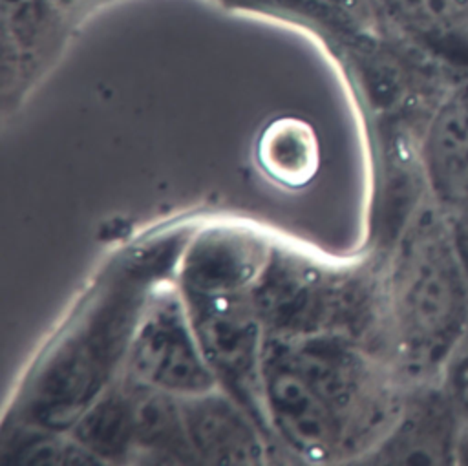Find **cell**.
Here are the masks:
<instances>
[{
    "label": "cell",
    "mask_w": 468,
    "mask_h": 466,
    "mask_svg": "<svg viewBox=\"0 0 468 466\" xmlns=\"http://www.w3.org/2000/svg\"><path fill=\"white\" fill-rule=\"evenodd\" d=\"M181 411L192 450L207 461L221 464H252L260 461V437L230 398L210 389L185 397Z\"/></svg>",
    "instance_id": "cell-7"
},
{
    "label": "cell",
    "mask_w": 468,
    "mask_h": 466,
    "mask_svg": "<svg viewBox=\"0 0 468 466\" xmlns=\"http://www.w3.org/2000/svg\"><path fill=\"white\" fill-rule=\"evenodd\" d=\"M386 289L397 355L413 373L433 371L468 334V272L435 205L408 230Z\"/></svg>",
    "instance_id": "cell-1"
},
{
    "label": "cell",
    "mask_w": 468,
    "mask_h": 466,
    "mask_svg": "<svg viewBox=\"0 0 468 466\" xmlns=\"http://www.w3.org/2000/svg\"><path fill=\"white\" fill-rule=\"evenodd\" d=\"M130 367L139 382L170 395L194 397L216 386L186 302L172 294L148 309L132 340Z\"/></svg>",
    "instance_id": "cell-2"
},
{
    "label": "cell",
    "mask_w": 468,
    "mask_h": 466,
    "mask_svg": "<svg viewBox=\"0 0 468 466\" xmlns=\"http://www.w3.org/2000/svg\"><path fill=\"white\" fill-rule=\"evenodd\" d=\"M444 219L450 230L453 249L468 272V201L444 212Z\"/></svg>",
    "instance_id": "cell-12"
},
{
    "label": "cell",
    "mask_w": 468,
    "mask_h": 466,
    "mask_svg": "<svg viewBox=\"0 0 468 466\" xmlns=\"http://www.w3.org/2000/svg\"><path fill=\"white\" fill-rule=\"evenodd\" d=\"M386 13L415 38L446 49L468 48V0H380Z\"/></svg>",
    "instance_id": "cell-9"
},
{
    "label": "cell",
    "mask_w": 468,
    "mask_h": 466,
    "mask_svg": "<svg viewBox=\"0 0 468 466\" xmlns=\"http://www.w3.org/2000/svg\"><path fill=\"white\" fill-rule=\"evenodd\" d=\"M267 256L263 243L239 228H216L201 234L183 261V285L188 294L247 292L261 276Z\"/></svg>",
    "instance_id": "cell-6"
},
{
    "label": "cell",
    "mask_w": 468,
    "mask_h": 466,
    "mask_svg": "<svg viewBox=\"0 0 468 466\" xmlns=\"http://www.w3.org/2000/svg\"><path fill=\"white\" fill-rule=\"evenodd\" d=\"M261 404L278 433L300 453L327 455L342 442L331 411L276 334L263 342Z\"/></svg>",
    "instance_id": "cell-4"
},
{
    "label": "cell",
    "mask_w": 468,
    "mask_h": 466,
    "mask_svg": "<svg viewBox=\"0 0 468 466\" xmlns=\"http://www.w3.org/2000/svg\"><path fill=\"white\" fill-rule=\"evenodd\" d=\"M48 2L55 4L57 7H71V5H75V4H79L82 0H48Z\"/></svg>",
    "instance_id": "cell-13"
},
{
    "label": "cell",
    "mask_w": 468,
    "mask_h": 466,
    "mask_svg": "<svg viewBox=\"0 0 468 466\" xmlns=\"http://www.w3.org/2000/svg\"><path fill=\"white\" fill-rule=\"evenodd\" d=\"M461 365H463V373L468 376V355L464 356V360H463V364H461ZM466 384H468V382H466Z\"/></svg>",
    "instance_id": "cell-14"
},
{
    "label": "cell",
    "mask_w": 468,
    "mask_h": 466,
    "mask_svg": "<svg viewBox=\"0 0 468 466\" xmlns=\"http://www.w3.org/2000/svg\"><path fill=\"white\" fill-rule=\"evenodd\" d=\"M422 168L442 214L468 201V82L435 108L422 139Z\"/></svg>",
    "instance_id": "cell-5"
},
{
    "label": "cell",
    "mask_w": 468,
    "mask_h": 466,
    "mask_svg": "<svg viewBox=\"0 0 468 466\" xmlns=\"http://www.w3.org/2000/svg\"><path fill=\"white\" fill-rule=\"evenodd\" d=\"M256 159L269 179L285 188H300L314 177L320 164L316 135L305 121L280 117L260 133Z\"/></svg>",
    "instance_id": "cell-8"
},
{
    "label": "cell",
    "mask_w": 468,
    "mask_h": 466,
    "mask_svg": "<svg viewBox=\"0 0 468 466\" xmlns=\"http://www.w3.org/2000/svg\"><path fill=\"white\" fill-rule=\"evenodd\" d=\"M232 7L294 15L340 35H358L371 22L369 0H221Z\"/></svg>",
    "instance_id": "cell-10"
},
{
    "label": "cell",
    "mask_w": 468,
    "mask_h": 466,
    "mask_svg": "<svg viewBox=\"0 0 468 466\" xmlns=\"http://www.w3.org/2000/svg\"><path fill=\"white\" fill-rule=\"evenodd\" d=\"M77 435L93 453L119 451L133 439L130 393L106 397L84 417Z\"/></svg>",
    "instance_id": "cell-11"
},
{
    "label": "cell",
    "mask_w": 468,
    "mask_h": 466,
    "mask_svg": "<svg viewBox=\"0 0 468 466\" xmlns=\"http://www.w3.org/2000/svg\"><path fill=\"white\" fill-rule=\"evenodd\" d=\"M186 309L199 347L214 373L232 391L261 400L263 338L250 296L188 294Z\"/></svg>",
    "instance_id": "cell-3"
}]
</instances>
